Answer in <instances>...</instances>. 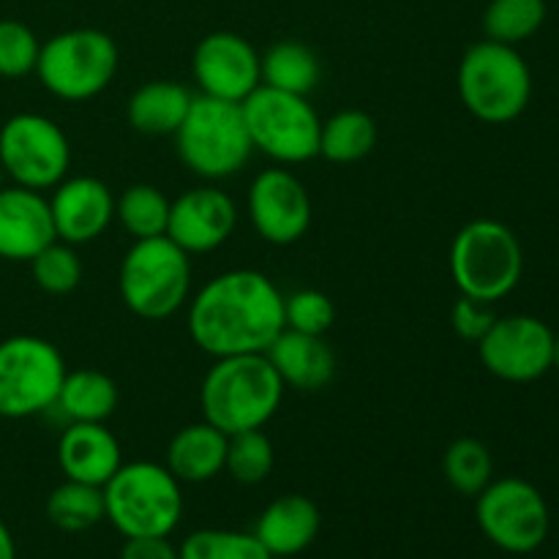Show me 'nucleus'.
<instances>
[{"mask_svg": "<svg viewBox=\"0 0 559 559\" xmlns=\"http://www.w3.org/2000/svg\"><path fill=\"white\" fill-rule=\"evenodd\" d=\"M284 328L282 289L251 267L218 273L189 300V336L211 358L265 355Z\"/></svg>", "mask_w": 559, "mask_h": 559, "instance_id": "obj_1", "label": "nucleus"}, {"mask_svg": "<svg viewBox=\"0 0 559 559\" xmlns=\"http://www.w3.org/2000/svg\"><path fill=\"white\" fill-rule=\"evenodd\" d=\"M284 382L267 355L216 358L200 385L202 420L224 435L265 429L284 402Z\"/></svg>", "mask_w": 559, "mask_h": 559, "instance_id": "obj_2", "label": "nucleus"}, {"mask_svg": "<svg viewBox=\"0 0 559 559\" xmlns=\"http://www.w3.org/2000/svg\"><path fill=\"white\" fill-rule=\"evenodd\" d=\"M456 85L464 109L495 126L516 120L533 96V74L522 52L491 38L467 47L459 63Z\"/></svg>", "mask_w": 559, "mask_h": 559, "instance_id": "obj_3", "label": "nucleus"}, {"mask_svg": "<svg viewBox=\"0 0 559 559\" xmlns=\"http://www.w3.org/2000/svg\"><path fill=\"white\" fill-rule=\"evenodd\" d=\"M175 147L183 167L211 183L238 175L254 153L243 107L202 93H197L189 115L175 131Z\"/></svg>", "mask_w": 559, "mask_h": 559, "instance_id": "obj_4", "label": "nucleus"}, {"mask_svg": "<svg viewBox=\"0 0 559 559\" xmlns=\"http://www.w3.org/2000/svg\"><path fill=\"white\" fill-rule=\"evenodd\" d=\"M104 511L123 538L173 535L183 519L180 480L156 462L120 464L104 486Z\"/></svg>", "mask_w": 559, "mask_h": 559, "instance_id": "obj_5", "label": "nucleus"}, {"mask_svg": "<svg viewBox=\"0 0 559 559\" xmlns=\"http://www.w3.org/2000/svg\"><path fill=\"white\" fill-rule=\"evenodd\" d=\"M118 289L126 309L140 320H169L189 304L191 257L167 235L134 240L120 262Z\"/></svg>", "mask_w": 559, "mask_h": 559, "instance_id": "obj_6", "label": "nucleus"}, {"mask_svg": "<svg viewBox=\"0 0 559 559\" xmlns=\"http://www.w3.org/2000/svg\"><path fill=\"white\" fill-rule=\"evenodd\" d=\"M524 251L508 224L475 218L451 243V276L464 298L495 304L522 282Z\"/></svg>", "mask_w": 559, "mask_h": 559, "instance_id": "obj_7", "label": "nucleus"}, {"mask_svg": "<svg viewBox=\"0 0 559 559\" xmlns=\"http://www.w3.org/2000/svg\"><path fill=\"white\" fill-rule=\"evenodd\" d=\"M118 44L98 27H71L41 44L38 82L63 102H87L112 85L118 74Z\"/></svg>", "mask_w": 559, "mask_h": 559, "instance_id": "obj_8", "label": "nucleus"}, {"mask_svg": "<svg viewBox=\"0 0 559 559\" xmlns=\"http://www.w3.org/2000/svg\"><path fill=\"white\" fill-rule=\"evenodd\" d=\"M251 145L282 167L306 164L320 156L322 120L309 96L260 85L243 104Z\"/></svg>", "mask_w": 559, "mask_h": 559, "instance_id": "obj_9", "label": "nucleus"}, {"mask_svg": "<svg viewBox=\"0 0 559 559\" xmlns=\"http://www.w3.org/2000/svg\"><path fill=\"white\" fill-rule=\"evenodd\" d=\"M66 360L41 336H9L0 342V418L22 420L49 413L66 380Z\"/></svg>", "mask_w": 559, "mask_h": 559, "instance_id": "obj_10", "label": "nucleus"}, {"mask_svg": "<svg viewBox=\"0 0 559 559\" xmlns=\"http://www.w3.org/2000/svg\"><path fill=\"white\" fill-rule=\"evenodd\" d=\"M475 519L480 533L508 555H530L540 549L551 527L544 495L522 478L491 480L475 497Z\"/></svg>", "mask_w": 559, "mask_h": 559, "instance_id": "obj_11", "label": "nucleus"}, {"mask_svg": "<svg viewBox=\"0 0 559 559\" xmlns=\"http://www.w3.org/2000/svg\"><path fill=\"white\" fill-rule=\"evenodd\" d=\"M0 167L14 186L33 191L55 189L71 167L69 136L47 115H14L0 129Z\"/></svg>", "mask_w": 559, "mask_h": 559, "instance_id": "obj_12", "label": "nucleus"}, {"mask_svg": "<svg viewBox=\"0 0 559 559\" xmlns=\"http://www.w3.org/2000/svg\"><path fill=\"white\" fill-rule=\"evenodd\" d=\"M480 364L502 382H535L551 369L555 333L530 314L497 317L478 344Z\"/></svg>", "mask_w": 559, "mask_h": 559, "instance_id": "obj_13", "label": "nucleus"}, {"mask_svg": "<svg viewBox=\"0 0 559 559\" xmlns=\"http://www.w3.org/2000/svg\"><path fill=\"white\" fill-rule=\"evenodd\" d=\"M262 55L233 31H213L194 47L191 74L202 96L243 104L262 85Z\"/></svg>", "mask_w": 559, "mask_h": 559, "instance_id": "obj_14", "label": "nucleus"}, {"mask_svg": "<svg viewBox=\"0 0 559 559\" xmlns=\"http://www.w3.org/2000/svg\"><path fill=\"white\" fill-rule=\"evenodd\" d=\"M251 227L265 243L293 246L311 227V197L304 180L282 167L262 169L246 194Z\"/></svg>", "mask_w": 559, "mask_h": 559, "instance_id": "obj_15", "label": "nucleus"}, {"mask_svg": "<svg viewBox=\"0 0 559 559\" xmlns=\"http://www.w3.org/2000/svg\"><path fill=\"white\" fill-rule=\"evenodd\" d=\"M238 227V205L218 186H197L183 191L169 207L167 238L189 257L216 251Z\"/></svg>", "mask_w": 559, "mask_h": 559, "instance_id": "obj_16", "label": "nucleus"}, {"mask_svg": "<svg viewBox=\"0 0 559 559\" xmlns=\"http://www.w3.org/2000/svg\"><path fill=\"white\" fill-rule=\"evenodd\" d=\"M49 211L58 240L85 246L102 238L115 222V197L104 180L93 175L63 178L52 189Z\"/></svg>", "mask_w": 559, "mask_h": 559, "instance_id": "obj_17", "label": "nucleus"}, {"mask_svg": "<svg viewBox=\"0 0 559 559\" xmlns=\"http://www.w3.org/2000/svg\"><path fill=\"white\" fill-rule=\"evenodd\" d=\"M55 238L52 211L41 191L0 189V260L31 262Z\"/></svg>", "mask_w": 559, "mask_h": 559, "instance_id": "obj_18", "label": "nucleus"}, {"mask_svg": "<svg viewBox=\"0 0 559 559\" xmlns=\"http://www.w3.org/2000/svg\"><path fill=\"white\" fill-rule=\"evenodd\" d=\"M58 464L66 480L104 489L123 464V451L104 424H66L58 440Z\"/></svg>", "mask_w": 559, "mask_h": 559, "instance_id": "obj_19", "label": "nucleus"}, {"mask_svg": "<svg viewBox=\"0 0 559 559\" xmlns=\"http://www.w3.org/2000/svg\"><path fill=\"white\" fill-rule=\"evenodd\" d=\"M322 530V513L314 500L304 495H282L260 513L254 530L273 559L298 557L309 549Z\"/></svg>", "mask_w": 559, "mask_h": 559, "instance_id": "obj_20", "label": "nucleus"}, {"mask_svg": "<svg viewBox=\"0 0 559 559\" xmlns=\"http://www.w3.org/2000/svg\"><path fill=\"white\" fill-rule=\"evenodd\" d=\"M265 355L276 374L282 377L284 388L314 393L331 385V380L336 377V355L325 336H311V333L284 328Z\"/></svg>", "mask_w": 559, "mask_h": 559, "instance_id": "obj_21", "label": "nucleus"}, {"mask_svg": "<svg viewBox=\"0 0 559 559\" xmlns=\"http://www.w3.org/2000/svg\"><path fill=\"white\" fill-rule=\"evenodd\" d=\"M227 442L229 437L222 429H216L207 420L189 424L167 445L164 467L180 480V484H207L224 473L227 462Z\"/></svg>", "mask_w": 559, "mask_h": 559, "instance_id": "obj_22", "label": "nucleus"}, {"mask_svg": "<svg viewBox=\"0 0 559 559\" xmlns=\"http://www.w3.org/2000/svg\"><path fill=\"white\" fill-rule=\"evenodd\" d=\"M194 93L180 82L153 80L136 87L126 104L131 129L145 136H175L189 115Z\"/></svg>", "mask_w": 559, "mask_h": 559, "instance_id": "obj_23", "label": "nucleus"}, {"mask_svg": "<svg viewBox=\"0 0 559 559\" xmlns=\"http://www.w3.org/2000/svg\"><path fill=\"white\" fill-rule=\"evenodd\" d=\"M66 424H107L118 409V385L98 369L66 371L55 407Z\"/></svg>", "mask_w": 559, "mask_h": 559, "instance_id": "obj_24", "label": "nucleus"}, {"mask_svg": "<svg viewBox=\"0 0 559 559\" xmlns=\"http://www.w3.org/2000/svg\"><path fill=\"white\" fill-rule=\"evenodd\" d=\"M262 85L309 96L322 76V63L311 47L300 41H278L262 55Z\"/></svg>", "mask_w": 559, "mask_h": 559, "instance_id": "obj_25", "label": "nucleus"}, {"mask_svg": "<svg viewBox=\"0 0 559 559\" xmlns=\"http://www.w3.org/2000/svg\"><path fill=\"white\" fill-rule=\"evenodd\" d=\"M377 145V123L364 109H342L322 123L320 156L331 164H355Z\"/></svg>", "mask_w": 559, "mask_h": 559, "instance_id": "obj_26", "label": "nucleus"}, {"mask_svg": "<svg viewBox=\"0 0 559 559\" xmlns=\"http://www.w3.org/2000/svg\"><path fill=\"white\" fill-rule=\"evenodd\" d=\"M47 519L60 533H87L107 519L102 486L63 480L47 497Z\"/></svg>", "mask_w": 559, "mask_h": 559, "instance_id": "obj_27", "label": "nucleus"}, {"mask_svg": "<svg viewBox=\"0 0 559 559\" xmlns=\"http://www.w3.org/2000/svg\"><path fill=\"white\" fill-rule=\"evenodd\" d=\"M173 200L151 183H134L115 200V222L134 240L167 235Z\"/></svg>", "mask_w": 559, "mask_h": 559, "instance_id": "obj_28", "label": "nucleus"}, {"mask_svg": "<svg viewBox=\"0 0 559 559\" xmlns=\"http://www.w3.org/2000/svg\"><path fill=\"white\" fill-rule=\"evenodd\" d=\"M442 475L448 486L462 497H478L495 480V459L484 442L475 437H462L448 445L442 456Z\"/></svg>", "mask_w": 559, "mask_h": 559, "instance_id": "obj_29", "label": "nucleus"}, {"mask_svg": "<svg viewBox=\"0 0 559 559\" xmlns=\"http://www.w3.org/2000/svg\"><path fill=\"white\" fill-rule=\"evenodd\" d=\"M544 22L546 0H489L484 11L486 38L511 47L533 38Z\"/></svg>", "mask_w": 559, "mask_h": 559, "instance_id": "obj_30", "label": "nucleus"}, {"mask_svg": "<svg viewBox=\"0 0 559 559\" xmlns=\"http://www.w3.org/2000/svg\"><path fill=\"white\" fill-rule=\"evenodd\" d=\"M273 467H276V451H273V442L265 431L251 429L240 431V435H229L224 473L233 475L238 484H262V480L271 478Z\"/></svg>", "mask_w": 559, "mask_h": 559, "instance_id": "obj_31", "label": "nucleus"}, {"mask_svg": "<svg viewBox=\"0 0 559 559\" xmlns=\"http://www.w3.org/2000/svg\"><path fill=\"white\" fill-rule=\"evenodd\" d=\"M178 551L180 559H273L254 533L235 530H194Z\"/></svg>", "mask_w": 559, "mask_h": 559, "instance_id": "obj_32", "label": "nucleus"}, {"mask_svg": "<svg viewBox=\"0 0 559 559\" xmlns=\"http://www.w3.org/2000/svg\"><path fill=\"white\" fill-rule=\"evenodd\" d=\"M33 282L47 295H69L80 287L82 282V260L76 254V246L63 243L55 238L52 243L44 246L31 260Z\"/></svg>", "mask_w": 559, "mask_h": 559, "instance_id": "obj_33", "label": "nucleus"}, {"mask_svg": "<svg viewBox=\"0 0 559 559\" xmlns=\"http://www.w3.org/2000/svg\"><path fill=\"white\" fill-rule=\"evenodd\" d=\"M41 41L36 33L16 20H0V76L20 80L36 71Z\"/></svg>", "mask_w": 559, "mask_h": 559, "instance_id": "obj_34", "label": "nucleus"}, {"mask_svg": "<svg viewBox=\"0 0 559 559\" xmlns=\"http://www.w3.org/2000/svg\"><path fill=\"white\" fill-rule=\"evenodd\" d=\"M336 320L333 300L320 289H298V293L284 298V325L289 331L311 333V336H325Z\"/></svg>", "mask_w": 559, "mask_h": 559, "instance_id": "obj_35", "label": "nucleus"}, {"mask_svg": "<svg viewBox=\"0 0 559 559\" xmlns=\"http://www.w3.org/2000/svg\"><path fill=\"white\" fill-rule=\"evenodd\" d=\"M497 320V314L491 311V304L473 298H459L451 309V328L462 342L478 344L480 338L489 333L491 322Z\"/></svg>", "mask_w": 559, "mask_h": 559, "instance_id": "obj_36", "label": "nucleus"}, {"mask_svg": "<svg viewBox=\"0 0 559 559\" xmlns=\"http://www.w3.org/2000/svg\"><path fill=\"white\" fill-rule=\"evenodd\" d=\"M120 559H180L178 546L169 535H147V538H123Z\"/></svg>", "mask_w": 559, "mask_h": 559, "instance_id": "obj_37", "label": "nucleus"}, {"mask_svg": "<svg viewBox=\"0 0 559 559\" xmlns=\"http://www.w3.org/2000/svg\"><path fill=\"white\" fill-rule=\"evenodd\" d=\"M0 559H16V544L11 530L0 522Z\"/></svg>", "mask_w": 559, "mask_h": 559, "instance_id": "obj_38", "label": "nucleus"}, {"mask_svg": "<svg viewBox=\"0 0 559 559\" xmlns=\"http://www.w3.org/2000/svg\"><path fill=\"white\" fill-rule=\"evenodd\" d=\"M551 369L559 371V336H555V353H551Z\"/></svg>", "mask_w": 559, "mask_h": 559, "instance_id": "obj_39", "label": "nucleus"}, {"mask_svg": "<svg viewBox=\"0 0 559 559\" xmlns=\"http://www.w3.org/2000/svg\"><path fill=\"white\" fill-rule=\"evenodd\" d=\"M555 559H559V557H555Z\"/></svg>", "mask_w": 559, "mask_h": 559, "instance_id": "obj_40", "label": "nucleus"}]
</instances>
